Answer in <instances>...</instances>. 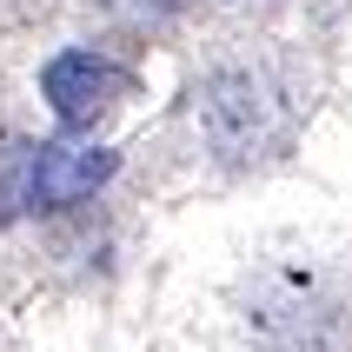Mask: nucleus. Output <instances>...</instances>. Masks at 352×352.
<instances>
[{
	"label": "nucleus",
	"instance_id": "obj_1",
	"mask_svg": "<svg viewBox=\"0 0 352 352\" xmlns=\"http://www.w3.org/2000/svg\"><path fill=\"white\" fill-rule=\"evenodd\" d=\"M40 94H47L60 126H94L100 113H113L133 94V74L120 60L94 54V47H67V54H54L40 67Z\"/></svg>",
	"mask_w": 352,
	"mask_h": 352
},
{
	"label": "nucleus",
	"instance_id": "obj_2",
	"mask_svg": "<svg viewBox=\"0 0 352 352\" xmlns=\"http://www.w3.org/2000/svg\"><path fill=\"white\" fill-rule=\"evenodd\" d=\"M120 166L113 146H74V140H47L34 146V179H27V206L54 213V206H74L94 186H107Z\"/></svg>",
	"mask_w": 352,
	"mask_h": 352
},
{
	"label": "nucleus",
	"instance_id": "obj_3",
	"mask_svg": "<svg viewBox=\"0 0 352 352\" xmlns=\"http://www.w3.org/2000/svg\"><path fill=\"white\" fill-rule=\"evenodd\" d=\"M27 179H34V140H7L0 146V219L27 206Z\"/></svg>",
	"mask_w": 352,
	"mask_h": 352
}]
</instances>
